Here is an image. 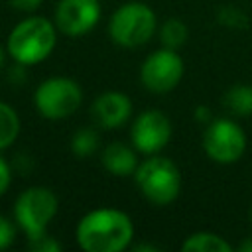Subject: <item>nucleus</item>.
<instances>
[{"instance_id":"f257e3e1","label":"nucleus","mask_w":252,"mask_h":252,"mask_svg":"<svg viewBox=\"0 0 252 252\" xmlns=\"http://www.w3.org/2000/svg\"><path fill=\"white\" fill-rule=\"evenodd\" d=\"M75 236L85 252H122L132 242L134 224L124 211L102 207L79 220Z\"/></svg>"},{"instance_id":"f03ea898","label":"nucleus","mask_w":252,"mask_h":252,"mask_svg":"<svg viewBox=\"0 0 252 252\" xmlns=\"http://www.w3.org/2000/svg\"><path fill=\"white\" fill-rule=\"evenodd\" d=\"M57 26L41 16H30L14 26L6 47L10 57L22 65H35L51 55L57 43Z\"/></svg>"},{"instance_id":"7ed1b4c3","label":"nucleus","mask_w":252,"mask_h":252,"mask_svg":"<svg viewBox=\"0 0 252 252\" xmlns=\"http://www.w3.org/2000/svg\"><path fill=\"white\" fill-rule=\"evenodd\" d=\"M136 185L140 193L154 205L163 207L173 203L181 191V173L177 165L163 156H150L142 163H138Z\"/></svg>"},{"instance_id":"20e7f679","label":"nucleus","mask_w":252,"mask_h":252,"mask_svg":"<svg viewBox=\"0 0 252 252\" xmlns=\"http://www.w3.org/2000/svg\"><path fill=\"white\" fill-rule=\"evenodd\" d=\"M156 28L158 22L154 10L142 2L122 4L110 16L108 22V33L112 41L126 49H134L148 43L156 33Z\"/></svg>"},{"instance_id":"39448f33","label":"nucleus","mask_w":252,"mask_h":252,"mask_svg":"<svg viewBox=\"0 0 252 252\" xmlns=\"http://www.w3.org/2000/svg\"><path fill=\"white\" fill-rule=\"evenodd\" d=\"M59 201L47 187H28L14 203V219L30 240L47 234V226L57 215Z\"/></svg>"},{"instance_id":"423d86ee","label":"nucleus","mask_w":252,"mask_h":252,"mask_svg":"<svg viewBox=\"0 0 252 252\" xmlns=\"http://www.w3.org/2000/svg\"><path fill=\"white\" fill-rule=\"evenodd\" d=\"M83 102V91L71 77H49L33 94L37 112L49 120H61L77 112Z\"/></svg>"},{"instance_id":"0eeeda50","label":"nucleus","mask_w":252,"mask_h":252,"mask_svg":"<svg viewBox=\"0 0 252 252\" xmlns=\"http://www.w3.org/2000/svg\"><path fill=\"white\" fill-rule=\"evenodd\" d=\"M205 154L217 163H234L246 150L244 130L230 118H215L203 134Z\"/></svg>"},{"instance_id":"6e6552de","label":"nucleus","mask_w":252,"mask_h":252,"mask_svg":"<svg viewBox=\"0 0 252 252\" xmlns=\"http://www.w3.org/2000/svg\"><path fill=\"white\" fill-rule=\"evenodd\" d=\"M183 71V59L177 49L161 47L144 59L140 67V81L150 93L163 94L179 85Z\"/></svg>"},{"instance_id":"1a4fd4ad","label":"nucleus","mask_w":252,"mask_h":252,"mask_svg":"<svg viewBox=\"0 0 252 252\" xmlns=\"http://www.w3.org/2000/svg\"><path fill=\"white\" fill-rule=\"evenodd\" d=\"M169 138H171V122L161 110L156 108L144 110L132 122L130 128L132 146L146 156H154L159 150H163Z\"/></svg>"},{"instance_id":"9d476101","label":"nucleus","mask_w":252,"mask_h":252,"mask_svg":"<svg viewBox=\"0 0 252 252\" xmlns=\"http://www.w3.org/2000/svg\"><path fill=\"white\" fill-rule=\"evenodd\" d=\"M100 20L98 0H59L55 8V26L57 32L81 37L89 33Z\"/></svg>"},{"instance_id":"9b49d317","label":"nucleus","mask_w":252,"mask_h":252,"mask_svg":"<svg viewBox=\"0 0 252 252\" xmlns=\"http://www.w3.org/2000/svg\"><path fill=\"white\" fill-rule=\"evenodd\" d=\"M130 114H132V100L128 98V94L120 91H106L98 94L91 106V116L94 124L106 130L126 124Z\"/></svg>"},{"instance_id":"f8f14e48","label":"nucleus","mask_w":252,"mask_h":252,"mask_svg":"<svg viewBox=\"0 0 252 252\" xmlns=\"http://www.w3.org/2000/svg\"><path fill=\"white\" fill-rule=\"evenodd\" d=\"M102 167L116 175V177H128L136 171L138 167V159L136 154L130 146L122 144V142H112L102 150V158H100Z\"/></svg>"},{"instance_id":"ddd939ff","label":"nucleus","mask_w":252,"mask_h":252,"mask_svg":"<svg viewBox=\"0 0 252 252\" xmlns=\"http://www.w3.org/2000/svg\"><path fill=\"white\" fill-rule=\"evenodd\" d=\"M183 252H230L232 246L215 232H195L183 244Z\"/></svg>"},{"instance_id":"4468645a","label":"nucleus","mask_w":252,"mask_h":252,"mask_svg":"<svg viewBox=\"0 0 252 252\" xmlns=\"http://www.w3.org/2000/svg\"><path fill=\"white\" fill-rule=\"evenodd\" d=\"M222 104L236 116H250L252 114V87L250 85L230 87L222 96Z\"/></svg>"},{"instance_id":"2eb2a0df","label":"nucleus","mask_w":252,"mask_h":252,"mask_svg":"<svg viewBox=\"0 0 252 252\" xmlns=\"http://www.w3.org/2000/svg\"><path fill=\"white\" fill-rule=\"evenodd\" d=\"M20 134V118L16 110L0 100V150L12 146Z\"/></svg>"},{"instance_id":"dca6fc26","label":"nucleus","mask_w":252,"mask_h":252,"mask_svg":"<svg viewBox=\"0 0 252 252\" xmlns=\"http://www.w3.org/2000/svg\"><path fill=\"white\" fill-rule=\"evenodd\" d=\"M159 41L163 47L179 49L187 41V26L177 18L165 20L163 26L159 28Z\"/></svg>"},{"instance_id":"f3484780","label":"nucleus","mask_w":252,"mask_h":252,"mask_svg":"<svg viewBox=\"0 0 252 252\" xmlns=\"http://www.w3.org/2000/svg\"><path fill=\"white\" fill-rule=\"evenodd\" d=\"M96 148H98V136L91 128H83V130L75 132V136L71 138V150L79 158H87V156L94 154Z\"/></svg>"},{"instance_id":"a211bd4d","label":"nucleus","mask_w":252,"mask_h":252,"mask_svg":"<svg viewBox=\"0 0 252 252\" xmlns=\"http://www.w3.org/2000/svg\"><path fill=\"white\" fill-rule=\"evenodd\" d=\"M217 18H219V22H220L222 26H228V28H244V26L248 24L246 14L240 12V10L234 8V6H224V8L219 12Z\"/></svg>"},{"instance_id":"6ab92c4d","label":"nucleus","mask_w":252,"mask_h":252,"mask_svg":"<svg viewBox=\"0 0 252 252\" xmlns=\"http://www.w3.org/2000/svg\"><path fill=\"white\" fill-rule=\"evenodd\" d=\"M30 248H32L33 252H59V250H61V244H59L57 240H53L51 236L43 234V236H39V238L30 240Z\"/></svg>"},{"instance_id":"aec40b11","label":"nucleus","mask_w":252,"mask_h":252,"mask_svg":"<svg viewBox=\"0 0 252 252\" xmlns=\"http://www.w3.org/2000/svg\"><path fill=\"white\" fill-rule=\"evenodd\" d=\"M14 238H16V226H14V222L0 215V250L8 248L14 242Z\"/></svg>"},{"instance_id":"412c9836","label":"nucleus","mask_w":252,"mask_h":252,"mask_svg":"<svg viewBox=\"0 0 252 252\" xmlns=\"http://www.w3.org/2000/svg\"><path fill=\"white\" fill-rule=\"evenodd\" d=\"M10 181H12V167L8 165V161L4 158H0V195L6 193Z\"/></svg>"},{"instance_id":"4be33fe9","label":"nucleus","mask_w":252,"mask_h":252,"mask_svg":"<svg viewBox=\"0 0 252 252\" xmlns=\"http://www.w3.org/2000/svg\"><path fill=\"white\" fill-rule=\"evenodd\" d=\"M43 0H8V4L20 12H33L41 6Z\"/></svg>"},{"instance_id":"5701e85b","label":"nucleus","mask_w":252,"mask_h":252,"mask_svg":"<svg viewBox=\"0 0 252 252\" xmlns=\"http://www.w3.org/2000/svg\"><path fill=\"white\" fill-rule=\"evenodd\" d=\"M195 118L201 120V122H207V124L213 120V118H211V112H209L207 106H197V108H195Z\"/></svg>"},{"instance_id":"b1692460","label":"nucleus","mask_w":252,"mask_h":252,"mask_svg":"<svg viewBox=\"0 0 252 252\" xmlns=\"http://www.w3.org/2000/svg\"><path fill=\"white\" fill-rule=\"evenodd\" d=\"M236 250H238V252H252V238H248V240L240 242Z\"/></svg>"},{"instance_id":"393cba45","label":"nucleus","mask_w":252,"mask_h":252,"mask_svg":"<svg viewBox=\"0 0 252 252\" xmlns=\"http://www.w3.org/2000/svg\"><path fill=\"white\" fill-rule=\"evenodd\" d=\"M4 61H6V51H4V47H0V67L4 65Z\"/></svg>"}]
</instances>
